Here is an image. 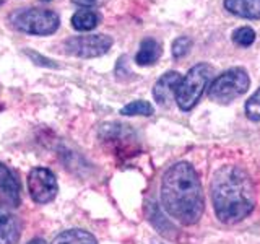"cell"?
<instances>
[{"label":"cell","instance_id":"8992f818","mask_svg":"<svg viewBox=\"0 0 260 244\" xmlns=\"http://www.w3.org/2000/svg\"><path fill=\"white\" fill-rule=\"evenodd\" d=\"M112 47V38L106 35H86L73 36L63 43L65 52L80 57V59H93L101 57Z\"/></svg>","mask_w":260,"mask_h":244},{"label":"cell","instance_id":"44dd1931","mask_svg":"<svg viewBox=\"0 0 260 244\" xmlns=\"http://www.w3.org/2000/svg\"><path fill=\"white\" fill-rule=\"evenodd\" d=\"M41 2H51V0H41Z\"/></svg>","mask_w":260,"mask_h":244},{"label":"cell","instance_id":"3957f363","mask_svg":"<svg viewBox=\"0 0 260 244\" xmlns=\"http://www.w3.org/2000/svg\"><path fill=\"white\" fill-rule=\"evenodd\" d=\"M215 69L210 64H197L182 77L181 83L176 89V103L182 111H190L205 92L207 85L213 77Z\"/></svg>","mask_w":260,"mask_h":244},{"label":"cell","instance_id":"ffe728a7","mask_svg":"<svg viewBox=\"0 0 260 244\" xmlns=\"http://www.w3.org/2000/svg\"><path fill=\"white\" fill-rule=\"evenodd\" d=\"M28 244H47L44 239H39V238H36V239H32V241H29Z\"/></svg>","mask_w":260,"mask_h":244},{"label":"cell","instance_id":"4fadbf2b","mask_svg":"<svg viewBox=\"0 0 260 244\" xmlns=\"http://www.w3.org/2000/svg\"><path fill=\"white\" fill-rule=\"evenodd\" d=\"M98 23H100V15L89 8L78 10L72 16V28L77 31H91L98 26Z\"/></svg>","mask_w":260,"mask_h":244},{"label":"cell","instance_id":"5bb4252c","mask_svg":"<svg viewBox=\"0 0 260 244\" xmlns=\"http://www.w3.org/2000/svg\"><path fill=\"white\" fill-rule=\"evenodd\" d=\"M52 244H98L96 238L85 230H67L55 236Z\"/></svg>","mask_w":260,"mask_h":244},{"label":"cell","instance_id":"7402d4cb","mask_svg":"<svg viewBox=\"0 0 260 244\" xmlns=\"http://www.w3.org/2000/svg\"><path fill=\"white\" fill-rule=\"evenodd\" d=\"M4 4V0H0V5H2Z\"/></svg>","mask_w":260,"mask_h":244},{"label":"cell","instance_id":"8fae6325","mask_svg":"<svg viewBox=\"0 0 260 244\" xmlns=\"http://www.w3.org/2000/svg\"><path fill=\"white\" fill-rule=\"evenodd\" d=\"M224 8L230 13L247 20H260V0H224Z\"/></svg>","mask_w":260,"mask_h":244},{"label":"cell","instance_id":"9a60e30c","mask_svg":"<svg viewBox=\"0 0 260 244\" xmlns=\"http://www.w3.org/2000/svg\"><path fill=\"white\" fill-rule=\"evenodd\" d=\"M153 112H154L153 106L143 100L132 101L120 109V114H124V116H151Z\"/></svg>","mask_w":260,"mask_h":244},{"label":"cell","instance_id":"ac0fdd59","mask_svg":"<svg viewBox=\"0 0 260 244\" xmlns=\"http://www.w3.org/2000/svg\"><path fill=\"white\" fill-rule=\"evenodd\" d=\"M246 114L250 120H260V88L246 101Z\"/></svg>","mask_w":260,"mask_h":244},{"label":"cell","instance_id":"ba28073f","mask_svg":"<svg viewBox=\"0 0 260 244\" xmlns=\"http://www.w3.org/2000/svg\"><path fill=\"white\" fill-rule=\"evenodd\" d=\"M21 200V184L15 171L0 163V202L7 207H18Z\"/></svg>","mask_w":260,"mask_h":244},{"label":"cell","instance_id":"2e32d148","mask_svg":"<svg viewBox=\"0 0 260 244\" xmlns=\"http://www.w3.org/2000/svg\"><path fill=\"white\" fill-rule=\"evenodd\" d=\"M255 41V31L250 26H241L233 33V43L241 47H249Z\"/></svg>","mask_w":260,"mask_h":244},{"label":"cell","instance_id":"6da1fadb","mask_svg":"<svg viewBox=\"0 0 260 244\" xmlns=\"http://www.w3.org/2000/svg\"><path fill=\"white\" fill-rule=\"evenodd\" d=\"M161 205L166 214L181 225H195L203 215L205 195L195 168L179 161L171 166L161 182Z\"/></svg>","mask_w":260,"mask_h":244},{"label":"cell","instance_id":"d6986e66","mask_svg":"<svg viewBox=\"0 0 260 244\" xmlns=\"http://www.w3.org/2000/svg\"><path fill=\"white\" fill-rule=\"evenodd\" d=\"M72 2L80 7H93L98 4V0H72Z\"/></svg>","mask_w":260,"mask_h":244},{"label":"cell","instance_id":"7c38bea8","mask_svg":"<svg viewBox=\"0 0 260 244\" xmlns=\"http://www.w3.org/2000/svg\"><path fill=\"white\" fill-rule=\"evenodd\" d=\"M162 54L161 43H158L154 38H146L142 41L140 47H138V52L135 55V62L138 65H153L156 62Z\"/></svg>","mask_w":260,"mask_h":244},{"label":"cell","instance_id":"30bf717a","mask_svg":"<svg viewBox=\"0 0 260 244\" xmlns=\"http://www.w3.org/2000/svg\"><path fill=\"white\" fill-rule=\"evenodd\" d=\"M21 236V225L7 207L0 205V244H16Z\"/></svg>","mask_w":260,"mask_h":244},{"label":"cell","instance_id":"52a82bcc","mask_svg":"<svg viewBox=\"0 0 260 244\" xmlns=\"http://www.w3.org/2000/svg\"><path fill=\"white\" fill-rule=\"evenodd\" d=\"M28 191L32 202L36 203H49L55 199L59 192L57 179L52 171L47 168H35L28 176Z\"/></svg>","mask_w":260,"mask_h":244},{"label":"cell","instance_id":"5b68a950","mask_svg":"<svg viewBox=\"0 0 260 244\" xmlns=\"http://www.w3.org/2000/svg\"><path fill=\"white\" fill-rule=\"evenodd\" d=\"M250 86V78L242 67H233L218 75L208 88L211 101L226 104L244 95Z\"/></svg>","mask_w":260,"mask_h":244},{"label":"cell","instance_id":"9c48e42d","mask_svg":"<svg viewBox=\"0 0 260 244\" xmlns=\"http://www.w3.org/2000/svg\"><path fill=\"white\" fill-rule=\"evenodd\" d=\"M181 73L176 72V70H171V72H166L165 75H162L156 83L153 86V96H154V101H156L159 106H168L176 101V89L181 83Z\"/></svg>","mask_w":260,"mask_h":244},{"label":"cell","instance_id":"7a4b0ae2","mask_svg":"<svg viewBox=\"0 0 260 244\" xmlns=\"http://www.w3.org/2000/svg\"><path fill=\"white\" fill-rule=\"evenodd\" d=\"M211 202L223 223H238L250 215L255 205V187L247 171L239 166H221L211 177Z\"/></svg>","mask_w":260,"mask_h":244},{"label":"cell","instance_id":"e0dca14e","mask_svg":"<svg viewBox=\"0 0 260 244\" xmlns=\"http://www.w3.org/2000/svg\"><path fill=\"white\" fill-rule=\"evenodd\" d=\"M192 47V39L187 36H179L173 41V46H171V52H173L174 59H182L184 55L189 54Z\"/></svg>","mask_w":260,"mask_h":244},{"label":"cell","instance_id":"277c9868","mask_svg":"<svg viewBox=\"0 0 260 244\" xmlns=\"http://www.w3.org/2000/svg\"><path fill=\"white\" fill-rule=\"evenodd\" d=\"M12 24L26 35L47 36L59 29L60 18L55 12L46 8H23L12 15Z\"/></svg>","mask_w":260,"mask_h":244}]
</instances>
